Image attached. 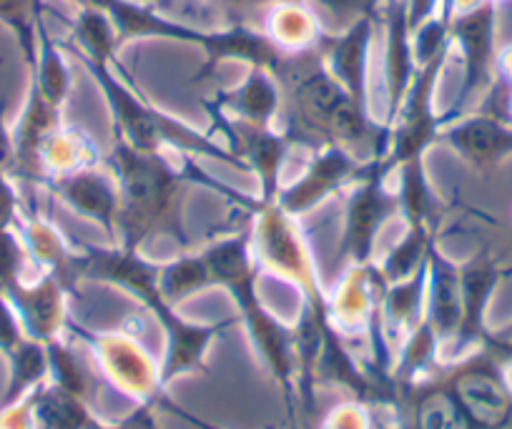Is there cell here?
<instances>
[{"label": "cell", "instance_id": "obj_5", "mask_svg": "<svg viewBox=\"0 0 512 429\" xmlns=\"http://www.w3.org/2000/svg\"><path fill=\"white\" fill-rule=\"evenodd\" d=\"M71 53H76L78 61L86 66L96 86L101 88L113 118V136L123 138L134 149L141 151H174V154L191 156V159H206L216 161V164L234 166V169L249 174L244 161L224 141L154 106L146 98V93H141L134 86L126 68L118 61V51L96 48V51Z\"/></svg>", "mask_w": 512, "mask_h": 429}, {"label": "cell", "instance_id": "obj_25", "mask_svg": "<svg viewBox=\"0 0 512 429\" xmlns=\"http://www.w3.org/2000/svg\"><path fill=\"white\" fill-rule=\"evenodd\" d=\"M106 149L83 126L63 121L51 136L43 141L38 166H41V186L53 176L71 174L86 166L101 164Z\"/></svg>", "mask_w": 512, "mask_h": 429}, {"label": "cell", "instance_id": "obj_1", "mask_svg": "<svg viewBox=\"0 0 512 429\" xmlns=\"http://www.w3.org/2000/svg\"><path fill=\"white\" fill-rule=\"evenodd\" d=\"M103 164L116 174L121 189L113 244L128 251L144 254V246L151 241H171L179 251L199 246L186 226V196L191 186L216 191L244 214H254L262 204V199L216 181L191 156L174 151H141L118 136H113V143L103 154Z\"/></svg>", "mask_w": 512, "mask_h": 429}, {"label": "cell", "instance_id": "obj_31", "mask_svg": "<svg viewBox=\"0 0 512 429\" xmlns=\"http://www.w3.org/2000/svg\"><path fill=\"white\" fill-rule=\"evenodd\" d=\"M48 352V379L58 387L78 394L86 402H96L98 377L91 364L78 354V342L71 337H58L46 344Z\"/></svg>", "mask_w": 512, "mask_h": 429}, {"label": "cell", "instance_id": "obj_24", "mask_svg": "<svg viewBox=\"0 0 512 429\" xmlns=\"http://www.w3.org/2000/svg\"><path fill=\"white\" fill-rule=\"evenodd\" d=\"M262 28L274 46L284 53L317 48L327 28L317 18V8L309 0H277L262 18Z\"/></svg>", "mask_w": 512, "mask_h": 429}, {"label": "cell", "instance_id": "obj_35", "mask_svg": "<svg viewBox=\"0 0 512 429\" xmlns=\"http://www.w3.org/2000/svg\"><path fill=\"white\" fill-rule=\"evenodd\" d=\"M319 429H377V407L359 399H347L329 409Z\"/></svg>", "mask_w": 512, "mask_h": 429}, {"label": "cell", "instance_id": "obj_13", "mask_svg": "<svg viewBox=\"0 0 512 429\" xmlns=\"http://www.w3.org/2000/svg\"><path fill=\"white\" fill-rule=\"evenodd\" d=\"M512 266H502L492 256L487 246H482L475 256L460 264V284H462V322L455 339L442 349L440 364H452L457 359L467 357L470 352L482 347L487 329V309L495 297L500 281L510 279Z\"/></svg>", "mask_w": 512, "mask_h": 429}, {"label": "cell", "instance_id": "obj_20", "mask_svg": "<svg viewBox=\"0 0 512 429\" xmlns=\"http://www.w3.org/2000/svg\"><path fill=\"white\" fill-rule=\"evenodd\" d=\"M204 108L226 113L256 126H277L282 118V86L269 68L249 66L244 81L234 88H219L204 98Z\"/></svg>", "mask_w": 512, "mask_h": 429}, {"label": "cell", "instance_id": "obj_37", "mask_svg": "<svg viewBox=\"0 0 512 429\" xmlns=\"http://www.w3.org/2000/svg\"><path fill=\"white\" fill-rule=\"evenodd\" d=\"M26 334H23L21 322L16 317V309L13 304L8 302V297L0 292V354L8 357L13 349L18 347L21 342H26Z\"/></svg>", "mask_w": 512, "mask_h": 429}, {"label": "cell", "instance_id": "obj_10", "mask_svg": "<svg viewBox=\"0 0 512 429\" xmlns=\"http://www.w3.org/2000/svg\"><path fill=\"white\" fill-rule=\"evenodd\" d=\"M344 219L339 236L337 264H369L377 254L379 231L387 221L400 216V199L390 184V176L382 169V159L367 161L359 169L357 179L342 191Z\"/></svg>", "mask_w": 512, "mask_h": 429}, {"label": "cell", "instance_id": "obj_2", "mask_svg": "<svg viewBox=\"0 0 512 429\" xmlns=\"http://www.w3.org/2000/svg\"><path fill=\"white\" fill-rule=\"evenodd\" d=\"M272 73L282 86L284 101L279 128L294 149L312 154L324 146H339L362 164L384 159L390 149V126L344 91L329 73L319 46L287 53Z\"/></svg>", "mask_w": 512, "mask_h": 429}, {"label": "cell", "instance_id": "obj_9", "mask_svg": "<svg viewBox=\"0 0 512 429\" xmlns=\"http://www.w3.org/2000/svg\"><path fill=\"white\" fill-rule=\"evenodd\" d=\"M497 13L500 6L480 0L450 18L452 51L460 53L462 86L455 103L442 113V126L477 111L497 83Z\"/></svg>", "mask_w": 512, "mask_h": 429}, {"label": "cell", "instance_id": "obj_3", "mask_svg": "<svg viewBox=\"0 0 512 429\" xmlns=\"http://www.w3.org/2000/svg\"><path fill=\"white\" fill-rule=\"evenodd\" d=\"M76 246L78 281L118 286L128 297H134L146 314L154 319L164 334V357H161V382L169 389L176 379L191 374H209V349L221 334L229 332L239 317H226L219 322H189L176 312L159 289L161 264L151 261L141 251H128L123 246Z\"/></svg>", "mask_w": 512, "mask_h": 429}, {"label": "cell", "instance_id": "obj_44", "mask_svg": "<svg viewBox=\"0 0 512 429\" xmlns=\"http://www.w3.org/2000/svg\"><path fill=\"white\" fill-rule=\"evenodd\" d=\"M71 3H76L78 8H96L98 0H71Z\"/></svg>", "mask_w": 512, "mask_h": 429}, {"label": "cell", "instance_id": "obj_7", "mask_svg": "<svg viewBox=\"0 0 512 429\" xmlns=\"http://www.w3.org/2000/svg\"><path fill=\"white\" fill-rule=\"evenodd\" d=\"M251 251L259 269L277 274L294 284L302 294V307L312 312L327 327V292L319 281L312 249L299 219L284 214L274 201H262L249 216Z\"/></svg>", "mask_w": 512, "mask_h": 429}, {"label": "cell", "instance_id": "obj_33", "mask_svg": "<svg viewBox=\"0 0 512 429\" xmlns=\"http://www.w3.org/2000/svg\"><path fill=\"white\" fill-rule=\"evenodd\" d=\"M6 362H8V384L3 397H0V404L16 402V399L26 397L28 392L41 387V384L48 379L46 344L26 339V342H21L11 354H8Z\"/></svg>", "mask_w": 512, "mask_h": 429}, {"label": "cell", "instance_id": "obj_28", "mask_svg": "<svg viewBox=\"0 0 512 429\" xmlns=\"http://www.w3.org/2000/svg\"><path fill=\"white\" fill-rule=\"evenodd\" d=\"M33 417L36 429H88L98 419L91 402L58 387L51 379L33 389Z\"/></svg>", "mask_w": 512, "mask_h": 429}, {"label": "cell", "instance_id": "obj_27", "mask_svg": "<svg viewBox=\"0 0 512 429\" xmlns=\"http://www.w3.org/2000/svg\"><path fill=\"white\" fill-rule=\"evenodd\" d=\"M390 184L400 199V216L407 226H440V201L427 181L425 159H412L392 171Z\"/></svg>", "mask_w": 512, "mask_h": 429}, {"label": "cell", "instance_id": "obj_32", "mask_svg": "<svg viewBox=\"0 0 512 429\" xmlns=\"http://www.w3.org/2000/svg\"><path fill=\"white\" fill-rule=\"evenodd\" d=\"M159 289L166 297V302H171L174 307H179L186 299L211 289L209 266H206L199 246L189 251H179L176 259L161 264Z\"/></svg>", "mask_w": 512, "mask_h": 429}, {"label": "cell", "instance_id": "obj_45", "mask_svg": "<svg viewBox=\"0 0 512 429\" xmlns=\"http://www.w3.org/2000/svg\"><path fill=\"white\" fill-rule=\"evenodd\" d=\"M287 429H304L302 422H287Z\"/></svg>", "mask_w": 512, "mask_h": 429}, {"label": "cell", "instance_id": "obj_19", "mask_svg": "<svg viewBox=\"0 0 512 429\" xmlns=\"http://www.w3.org/2000/svg\"><path fill=\"white\" fill-rule=\"evenodd\" d=\"M374 31L377 18H359L342 31H327L319 43L329 73L364 108H369V51Z\"/></svg>", "mask_w": 512, "mask_h": 429}, {"label": "cell", "instance_id": "obj_34", "mask_svg": "<svg viewBox=\"0 0 512 429\" xmlns=\"http://www.w3.org/2000/svg\"><path fill=\"white\" fill-rule=\"evenodd\" d=\"M43 16V0H0V23L13 31L28 68L36 61V26Z\"/></svg>", "mask_w": 512, "mask_h": 429}, {"label": "cell", "instance_id": "obj_17", "mask_svg": "<svg viewBox=\"0 0 512 429\" xmlns=\"http://www.w3.org/2000/svg\"><path fill=\"white\" fill-rule=\"evenodd\" d=\"M41 189H46L53 199L66 204L78 216L101 226L113 239L118 206H121V189H118L116 174L103 161L71 171V174L53 176Z\"/></svg>", "mask_w": 512, "mask_h": 429}, {"label": "cell", "instance_id": "obj_18", "mask_svg": "<svg viewBox=\"0 0 512 429\" xmlns=\"http://www.w3.org/2000/svg\"><path fill=\"white\" fill-rule=\"evenodd\" d=\"M407 6H410L407 0H384L377 16V23L384 26V98H387V111H384L382 121L387 126L400 111L402 101L410 91L412 78L417 73Z\"/></svg>", "mask_w": 512, "mask_h": 429}, {"label": "cell", "instance_id": "obj_22", "mask_svg": "<svg viewBox=\"0 0 512 429\" xmlns=\"http://www.w3.org/2000/svg\"><path fill=\"white\" fill-rule=\"evenodd\" d=\"M61 123L63 108L51 106L38 93V88L28 83L26 103H23V111L18 116V121L13 123V143H16L13 181H21V184L28 186H41V166H38L41 146Z\"/></svg>", "mask_w": 512, "mask_h": 429}, {"label": "cell", "instance_id": "obj_12", "mask_svg": "<svg viewBox=\"0 0 512 429\" xmlns=\"http://www.w3.org/2000/svg\"><path fill=\"white\" fill-rule=\"evenodd\" d=\"M209 116L206 131L214 138L224 141L236 156L246 164L249 174L262 186V201H274L277 191L282 189V171L287 166L289 156L294 154V146L282 128L277 126H256V123L239 121L226 113L204 108Z\"/></svg>", "mask_w": 512, "mask_h": 429}, {"label": "cell", "instance_id": "obj_43", "mask_svg": "<svg viewBox=\"0 0 512 429\" xmlns=\"http://www.w3.org/2000/svg\"><path fill=\"white\" fill-rule=\"evenodd\" d=\"M500 86H502V83H500ZM502 88H505V86H502ZM492 113H497V116H502L505 121L512 123V88H505V103H502L500 111H492Z\"/></svg>", "mask_w": 512, "mask_h": 429}, {"label": "cell", "instance_id": "obj_4", "mask_svg": "<svg viewBox=\"0 0 512 429\" xmlns=\"http://www.w3.org/2000/svg\"><path fill=\"white\" fill-rule=\"evenodd\" d=\"M199 251L209 266L211 286H219L231 294L239 324L249 334L251 349L282 392L287 422H302L299 419L297 337H294V327L284 324L259 297L262 269L251 251L249 221L214 236L204 246H199Z\"/></svg>", "mask_w": 512, "mask_h": 429}, {"label": "cell", "instance_id": "obj_23", "mask_svg": "<svg viewBox=\"0 0 512 429\" xmlns=\"http://www.w3.org/2000/svg\"><path fill=\"white\" fill-rule=\"evenodd\" d=\"M427 299V264L417 269L410 279L397 284H384L382 302H379V317H382L384 339L392 352H400L405 339L417 329L425 317Z\"/></svg>", "mask_w": 512, "mask_h": 429}, {"label": "cell", "instance_id": "obj_26", "mask_svg": "<svg viewBox=\"0 0 512 429\" xmlns=\"http://www.w3.org/2000/svg\"><path fill=\"white\" fill-rule=\"evenodd\" d=\"M28 71H31V86H36L51 106L66 108L73 91V73L66 61V48L48 31L46 16L36 26V61Z\"/></svg>", "mask_w": 512, "mask_h": 429}, {"label": "cell", "instance_id": "obj_29", "mask_svg": "<svg viewBox=\"0 0 512 429\" xmlns=\"http://www.w3.org/2000/svg\"><path fill=\"white\" fill-rule=\"evenodd\" d=\"M151 6L166 11V6H179L181 16L184 13H196L199 26L214 21L216 28L229 26H262V18L277 0H149ZM179 16V21H181ZM262 31V28H259Z\"/></svg>", "mask_w": 512, "mask_h": 429}, {"label": "cell", "instance_id": "obj_8", "mask_svg": "<svg viewBox=\"0 0 512 429\" xmlns=\"http://www.w3.org/2000/svg\"><path fill=\"white\" fill-rule=\"evenodd\" d=\"M66 337L86 347L98 374L136 404L159 407L161 399L166 397V387L161 382V362H156V357L134 329H91L71 317Z\"/></svg>", "mask_w": 512, "mask_h": 429}, {"label": "cell", "instance_id": "obj_16", "mask_svg": "<svg viewBox=\"0 0 512 429\" xmlns=\"http://www.w3.org/2000/svg\"><path fill=\"white\" fill-rule=\"evenodd\" d=\"M437 143L450 146L477 174H490L512 156V123L487 108H477L445 123Z\"/></svg>", "mask_w": 512, "mask_h": 429}, {"label": "cell", "instance_id": "obj_46", "mask_svg": "<svg viewBox=\"0 0 512 429\" xmlns=\"http://www.w3.org/2000/svg\"><path fill=\"white\" fill-rule=\"evenodd\" d=\"M490 3H495V6H502V3H507V0H490Z\"/></svg>", "mask_w": 512, "mask_h": 429}, {"label": "cell", "instance_id": "obj_40", "mask_svg": "<svg viewBox=\"0 0 512 429\" xmlns=\"http://www.w3.org/2000/svg\"><path fill=\"white\" fill-rule=\"evenodd\" d=\"M482 349L492 354L502 367H512V327L502 329V332H490L482 342Z\"/></svg>", "mask_w": 512, "mask_h": 429}, {"label": "cell", "instance_id": "obj_15", "mask_svg": "<svg viewBox=\"0 0 512 429\" xmlns=\"http://www.w3.org/2000/svg\"><path fill=\"white\" fill-rule=\"evenodd\" d=\"M3 294H6L8 302L16 309V317L28 339L48 344L58 337H66L68 322L73 317V292L58 276H21Z\"/></svg>", "mask_w": 512, "mask_h": 429}, {"label": "cell", "instance_id": "obj_36", "mask_svg": "<svg viewBox=\"0 0 512 429\" xmlns=\"http://www.w3.org/2000/svg\"><path fill=\"white\" fill-rule=\"evenodd\" d=\"M309 3L327 11L337 23V31H342L359 18H377L384 0H309Z\"/></svg>", "mask_w": 512, "mask_h": 429}, {"label": "cell", "instance_id": "obj_41", "mask_svg": "<svg viewBox=\"0 0 512 429\" xmlns=\"http://www.w3.org/2000/svg\"><path fill=\"white\" fill-rule=\"evenodd\" d=\"M407 16H410V31L417 33L425 23L440 16L442 0H407Z\"/></svg>", "mask_w": 512, "mask_h": 429}, {"label": "cell", "instance_id": "obj_39", "mask_svg": "<svg viewBox=\"0 0 512 429\" xmlns=\"http://www.w3.org/2000/svg\"><path fill=\"white\" fill-rule=\"evenodd\" d=\"M16 169V143H13V126L6 123V101H0V174L11 176Z\"/></svg>", "mask_w": 512, "mask_h": 429}, {"label": "cell", "instance_id": "obj_11", "mask_svg": "<svg viewBox=\"0 0 512 429\" xmlns=\"http://www.w3.org/2000/svg\"><path fill=\"white\" fill-rule=\"evenodd\" d=\"M452 56V46L437 53L430 63L417 68L400 111L390 123V149L382 159L387 176L412 159H425L427 151L437 146V133L442 128V113L435 108L437 83Z\"/></svg>", "mask_w": 512, "mask_h": 429}, {"label": "cell", "instance_id": "obj_6", "mask_svg": "<svg viewBox=\"0 0 512 429\" xmlns=\"http://www.w3.org/2000/svg\"><path fill=\"white\" fill-rule=\"evenodd\" d=\"M93 11H103L116 28L118 48L128 41H176L186 46H199L206 61L194 76L196 81H206L216 73L224 61H244L249 66H262L274 71L287 53L269 41V36L251 26L229 28H201L194 23L171 18L146 0H98Z\"/></svg>", "mask_w": 512, "mask_h": 429}, {"label": "cell", "instance_id": "obj_14", "mask_svg": "<svg viewBox=\"0 0 512 429\" xmlns=\"http://www.w3.org/2000/svg\"><path fill=\"white\" fill-rule=\"evenodd\" d=\"M362 161L347 149L339 146H324V149L307 154L302 174L289 184H282V189L274 196V204L284 214L294 216L302 221L312 211H317L324 201L332 199L334 194H342L354 179H357Z\"/></svg>", "mask_w": 512, "mask_h": 429}, {"label": "cell", "instance_id": "obj_42", "mask_svg": "<svg viewBox=\"0 0 512 429\" xmlns=\"http://www.w3.org/2000/svg\"><path fill=\"white\" fill-rule=\"evenodd\" d=\"M497 83L512 88V43L497 51Z\"/></svg>", "mask_w": 512, "mask_h": 429}, {"label": "cell", "instance_id": "obj_21", "mask_svg": "<svg viewBox=\"0 0 512 429\" xmlns=\"http://www.w3.org/2000/svg\"><path fill=\"white\" fill-rule=\"evenodd\" d=\"M425 322L430 324L432 334L437 337L440 354L442 349L455 339L462 322L460 264H455V261L437 246V241L432 244L430 256H427Z\"/></svg>", "mask_w": 512, "mask_h": 429}, {"label": "cell", "instance_id": "obj_30", "mask_svg": "<svg viewBox=\"0 0 512 429\" xmlns=\"http://www.w3.org/2000/svg\"><path fill=\"white\" fill-rule=\"evenodd\" d=\"M437 234H440V226H407L405 236H402L395 246H390V249L384 251L379 259H374L384 284L405 281L410 279L417 269H422V266L427 264L432 244L437 241Z\"/></svg>", "mask_w": 512, "mask_h": 429}, {"label": "cell", "instance_id": "obj_38", "mask_svg": "<svg viewBox=\"0 0 512 429\" xmlns=\"http://www.w3.org/2000/svg\"><path fill=\"white\" fill-rule=\"evenodd\" d=\"M161 409L156 404H136L131 412L126 414L118 422H103V419H96L88 429H161L159 427V414Z\"/></svg>", "mask_w": 512, "mask_h": 429}]
</instances>
